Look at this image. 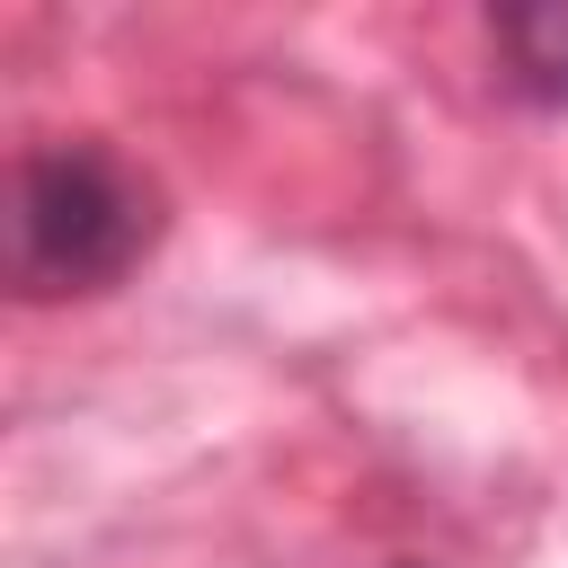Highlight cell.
<instances>
[{
    "label": "cell",
    "mask_w": 568,
    "mask_h": 568,
    "mask_svg": "<svg viewBox=\"0 0 568 568\" xmlns=\"http://www.w3.org/2000/svg\"><path fill=\"white\" fill-rule=\"evenodd\" d=\"M169 213L160 186L115 142H36L9 186V284L18 302H89L115 293L151 248Z\"/></svg>",
    "instance_id": "cell-1"
},
{
    "label": "cell",
    "mask_w": 568,
    "mask_h": 568,
    "mask_svg": "<svg viewBox=\"0 0 568 568\" xmlns=\"http://www.w3.org/2000/svg\"><path fill=\"white\" fill-rule=\"evenodd\" d=\"M488 44H497V80L524 98V106H568V0H524V9H497L488 18Z\"/></svg>",
    "instance_id": "cell-2"
},
{
    "label": "cell",
    "mask_w": 568,
    "mask_h": 568,
    "mask_svg": "<svg viewBox=\"0 0 568 568\" xmlns=\"http://www.w3.org/2000/svg\"><path fill=\"white\" fill-rule=\"evenodd\" d=\"M390 568H426V559H390Z\"/></svg>",
    "instance_id": "cell-3"
}]
</instances>
